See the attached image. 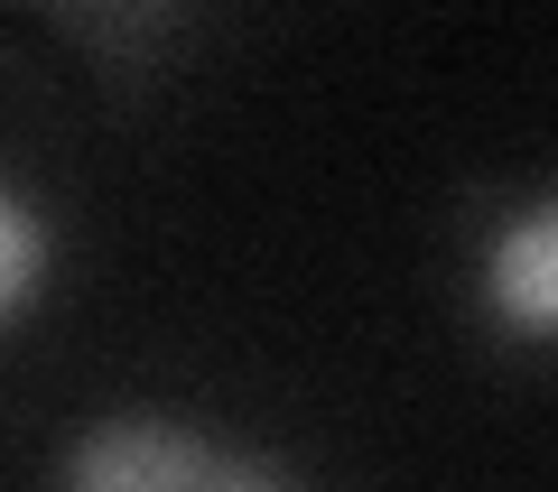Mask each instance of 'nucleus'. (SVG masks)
<instances>
[{
    "label": "nucleus",
    "mask_w": 558,
    "mask_h": 492,
    "mask_svg": "<svg viewBox=\"0 0 558 492\" xmlns=\"http://www.w3.org/2000/svg\"><path fill=\"white\" fill-rule=\"evenodd\" d=\"M65 483L75 492H279L289 465L215 455L196 436H178L168 418H102L94 436L65 446Z\"/></svg>",
    "instance_id": "obj_1"
},
{
    "label": "nucleus",
    "mask_w": 558,
    "mask_h": 492,
    "mask_svg": "<svg viewBox=\"0 0 558 492\" xmlns=\"http://www.w3.org/2000/svg\"><path fill=\"white\" fill-rule=\"evenodd\" d=\"M484 297H494V316L512 335H539V344L558 335V196L531 205V214L484 251Z\"/></svg>",
    "instance_id": "obj_2"
},
{
    "label": "nucleus",
    "mask_w": 558,
    "mask_h": 492,
    "mask_svg": "<svg viewBox=\"0 0 558 492\" xmlns=\"http://www.w3.org/2000/svg\"><path fill=\"white\" fill-rule=\"evenodd\" d=\"M57 28H75V47L102 65V75L131 84L140 65H159V47L178 38V20L196 0H38Z\"/></svg>",
    "instance_id": "obj_3"
},
{
    "label": "nucleus",
    "mask_w": 558,
    "mask_h": 492,
    "mask_svg": "<svg viewBox=\"0 0 558 492\" xmlns=\"http://www.w3.org/2000/svg\"><path fill=\"white\" fill-rule=\"evenodd\" d=\"M38 270H47V233H38V214H20V205L0 196V316L38 288Z\"/></svg>",
    "instance_id": "obj_4"
}]
</instances>
